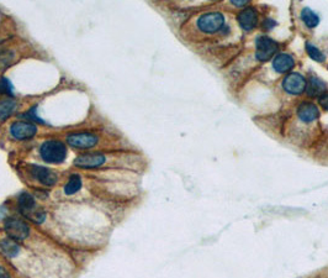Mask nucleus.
Returning <instances> with one entry per match:
<instances>
[{"label":"nucleus","mask_w":328,"mask_h":278,"mask_svg":"<svg viewBox=\"0 0 328 278\" xmlns=\"http://www.w3.org/2000/svg\"><path fill=\"white\" fill-rule=\"evenodd\" d=\"M283 87L288 93L298 95L306 89V79L299 73H290L284 79Z\"/></svg>","instance_id":"nucleus-8"},{"label":"nucleus","mask_w":328,"mask_h":278,"mask_svg":"<svg viewBox=\"0 0 328 278\" xmlns=\"http://www.w3.org/2000/svg\"><path fill=\"white\" fill-rule=\"evenodd\" d=\"M37 132L36 125L27 122H16L10 126V134L16 140H27L33 137Z\"/></svg>","instance_id":"nucleus-7"},{"label":"nucleus","mask_w":328,"mask_h":278,"mask_svg":"<svg viewBox=\"0 0 328 278\" xmlns=\"http://www.w3.org/2000/svg\"><path fill=\"white\" fill-rule=\"evenodd\" d=\"M31 173H32L35 180H37L38 182H41L45 185H56L57 180H58L56 173L53 172V171L48 170V168H46V167L33 166L32 170H31Z\"/></svg>","instance_id":"nucleus-10"},{"label":"nucleus","mask_w":328,"mask_h":278,"mask_svg":"<svg viewBox=\"0 0 328 278\" xmlns=\"http://www.w3.org/2000/svg\"><path fill=\"white\" fill-rule=\"evenodd\" d=\"M105 156L101 154H85L77 157L74 164L81 168H96L105 163Z\"/></svg>","instance_id":"nucleus-9"},{"label":"nucleus","mask_w":328,"mask_h":278,"mask_svg":"<svg viewBox=\"0 0 328 278\" xmlns=\"http://www.w3.org/2000/svg\"><path fill=\"white\" fill-rule=\"evenodd\" d=\"M13 91H14V87L8 78H0V94H8V95H13L14 94Z\"/></svg>","instance_id":"nucleus-20"},{"label":"nucleus","mask_w":328,"mask_h":278,"mask_svg":"<svg viewBox=\"0 0 328 278\" xmlns=\"http://www.w3.org/2000/svg\"><path fill=\"white\" fill-rule=\"evenodd\" d=\"M306 50H307L308 56H310L312 60H315V61L317 62L325 61V55H323V53L313 45H311V43H306Z\"/></svg>","instance_id":"nucleus-19"},{"label":"nucleus","mask_w":328,"mask_h":278,"mask_svg":"<svg viewBox=\"0 0 328 278\" xmlns=\"http://www.w3.org/2000/svg\"><path fill=\"white\" fill-rule=\"evenodd\" d=\"M306 92L311 96L321 95V94L326 92V84L321 79L311 78L308 83L306 84Z\"/></svg>","instance_id":"nucleus-15"},{"label":"nucleus","mask_w":328,"mask_h":278,"mask_svg":"<svg viewBox=\"0 0 328 278\" xmlns=\"http://www.w3.org/2000/svg\"><path fill=\"white\" fill-rule=\"evenodd\" d=\"M0 278H11L10 275L8 273V271L5 268L0 267Z\"/></svg>","instance_id":"nucleus-23"},{"label":"nucleus","mask_w":328,"mask_h":278,"mask_svg":"<svg viewBox=\"0 0 328 278\" xmlns=\"http://www.w3.org/2000/svg\"><path fill=\"white\" fill-rule=\"evenodd\" d=\"M19 245L13 239H5L0 241V252L6 257H15L19 253Z\"/></svg>","instance_id":"nucleus-14"},{"label":"nucleus","mask_w":328,"mask_h":278,"mask_svg":"<svg viewBox=\"0 0 328 278\" xmlns=\"http://www.w3.org/2000/svg\"><path fill=\"white\" fill-rule=\"evenodd\" d=\"M19 207H20V212L23 213L26 217L32 220L33 222L41 224V222L45 220L46 213L43 212V210L37 209L35 198L31 194H28V193L20 194V197H19Z\"/></svg>","instance_id":"nucleus-2"},{"label":"nucleus","mask_w":328,"mask_h":278,"mask_svg":"<svg viewBox=\"0 0 328 278\" xmlns=\"http://www.w3.org/2000/svg\"><path fill=\"white\" fill-rule=\"evenodd\" d=\"M247 3H248V1H246V0H243V1H237V0H233V1H232V4H235V5H237V6L246 5Z\"/></svg>","instance_id":"nucleus-24"},{"label":"nucleus","mask_w":328,"mask_h":278,"mask_svg":"<svg viewBox=\"0 0 328 278\" xmlns=\"http://www.w3.org/2000/svg\"><path fill=\"white\" fill-rule=\"evenodd\" d=\"M301 19H302V21L308 28H316V26L318 25V23H320V18L316 15V13H313V11L308 8L303 9L302 13H301Z\"/></svg>","instance_id":"nucleus-18"},{"label":"nucleus","mask_w":328,"mask_h":278,"mask_svg":"<svg viewBox=\"0 0 328 278\" xmlns=\"http://www.w3.org/2000/svg\"><path fill=\"white\" fill-rule=\"evenodd\" d=\"M16 101L14 99H5L0 101V120H6L14 113Z\"/></svg>","instance_id":"nucleus-16"},{"label":"nucleus","mask_w":328,"mask_h":278,"mask_svg":"<svg viewBox=\"0 0 328 278\" xmlns=\"http://www.w3.org/2000/svg\"><path fill=\"white\" fill-rule=\"evenodd\" d=\"M4 229H5L9 238L13 239V240H25L30 234L27 224L24 222L23 220L15 219V217H10V219L6 220L5 224H4Z\"/></svg>","instance_id":"nucleus-4"},{"label":"nucleus","mask_w":328,"mask_h":278,"mask_svg":"<svg viewBox=\"0 0 328 278\" xmlns=\"http://www.w3.org/2000/svg\"><path fill=\"white\" fill-rule=\"evenodd\" d=\"M41 157L47 163L59 164L64 162L67 157V147L58 140H48L43 142L40 149Z\"/></svg>","instance_id":"nucleus-1"},{"label":"nucleus","mask_w":328,"mask_h":278,"mask_svg":"<svg viewBox=\"0 0 328 278\" xmlns=\"http://www.w3.org/2000/svg\"><path fill=\"white\" fill-rule=\"evenodd\" d=\"M318 103H320V105L322 106L325 110L328 111V94H323V95H321L320 99H318Z\"/></svg>","instance_id":"nucleus-22"},{"label":"nucleus","mask_w":328,"mask_h":278,"mask_svg":"<svg viewBox=\"0 0 328 278\" xmlns=\"http://www.w3.org/2000/svg\"><path fill=\"white\" fill-rule=\"evenodd\" d=\"M82 185H83V183H82L81 176L79 175L71 176L68 183H67L66 187H64V193H66L67 195L76 194V193L82 188Z\"/></svg>","instance_id":"nucleus-17"},{"label":"nucleus","mask_w":328,"mask_h":278,"mask_svg":"<svg viewBox=\"0 0 328 278\" xmlns=\"http://www.w3.org/2000/svg\"><path fill=\"white\" fill-rule=\"evenodd\" d=\"M278 51V43L268 36H260L257 38V53L255 57L259 61H269Z\"/></svg>","instance_id":"nucleus-5"},{"label":"nucleus","mask_w":328,"mask_h":278,"mask_svg":"<svg viewBox=\"0 0 328 278\" xmlns=\"http://www.w3.org/2000/svg\"><path fill=\"white\" fill-rule=\"evenodd\" d=\"M294 66H295L294 59L290 55H288V53H280V55L276 56L274 61H273L274 69H275L276 72H280V73L290 71V69H293Z\"/></svg>","instance_id":"nucleus-13"},{"label":"nucleus","mask_w":328,"mask_h":278,"mask_svg":"<svg viewBox=\"0 0 328 278\" xmlns=\"http://www.w3.org/2000/svg\"><path fill=\"white\" fill-rule=\"evenodd\" d=\"M21 118H26V119H28V120H35V122L41 123V124H45V122H43L42 119H40L38 117H36V109L35 108L30 109V110H28L26 114L21 115Z\"/></svg>","instance_id":"nucleus-21"},{"label":"nucleus","mask_w":328,"mask_h":278,"mask_svg":"<svg viewBox=\"0 0 328 278\" xmlns=\"http://www.w3.org/2000/svg\"><path fill=\"white\" fill-rule=\"evenodd\" d=\"M237 19H238V23H240V25L242 26L243 30H246V31L253 30V29L257 26V23H258L257 11L252 8L245 9L243 11H241V13L238 14Z\"/></svg>","instance_id":"nucleus-12"},{"label":"nucleus","mask_w":328,"mask_h":278,"mask_svg":"<svg viewBox=\"0 0 328 278\" xmlns=\"http://www.w3.org/2000/svg\"><path fill=\"white\" fill-rule=\"evenodd\" d=\"M67 141L72 147H76V149H91L98 144L99 139L96 135L90 132H79V134L68 135Z\"/></svg>","instance_id":"nucleus-6"},{"label":"nucleus","mask_w":328,"mask_h":278,"mask_svg":"<svg viewBox=\"0 0 328 278\" xmlns=\"http://www.w3.org/2000/svg\"><path fill=\"white\" fill-rule=\"evenodd\" d=\"M298 115L300 118V120H302L303 123H312L316 119H318L320 117V110H318V106L315 105L313 103H305L300 104L298 108Z\"/></svg>","instance_id":"nucleus-11"},{"label":"nucleus","mask_w":328,"mask_h":278,"mask_svg":"<svg viewBox=\"0 0 328 278\" xmlns=\"http://www.w3.org/2000/svg\"><path fill=\"white\" fill-rule=\"evenodd\" d=\"M225 24L223 15L220 13H209L204 14L197 20V26L201 31L207 33H214L220 31Z\"/></svg>","instance_id":"nucleus-3"}]
</instances>
